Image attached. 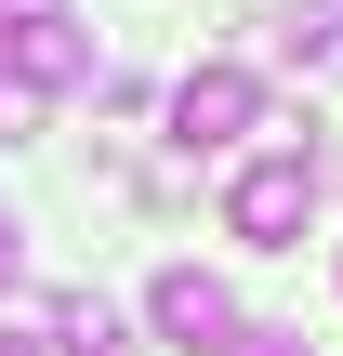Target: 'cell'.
Masks as SVG:
<instances>
[{
    "label": "cell",
    "instance_id": "10",
    "mask_svg": "<svg viewBox=\"0 0 343 356\" xmlns=\"http://www.w3.org/2000/svg\"><path fill=\"white\" fill-rule=\"evenodd\" d=\"M304 13H343V0H291V26H304Z\"/></svg>",
    "mask_w": 343,
    "mask_h": 356
},
{
    "label": "cell",
    "instance_id": "8",
    "mask_svg": "<svg viewBox=\"0 0 343 356\" xmlns=\"http://www.w3.org/2000/svg\"><path fill=\"white\" fill-rule=\"evenodd\" d=\"M238 356H304V330H238Z\"/></svg>",
    "mask_w": 343,
    "mask_h": 356
},
{
    "label": "cell",
    "instance_id": "5",
    "mask_svg": "<svg viewBox=\"0 0 343 356\" xmlns=\"http://www.w3.org/2000/svg\"><path fill=\"white\" fill-rule=\"evenodd\" d=\"M53 343L66 356H132V330H119L106 304H53Z\"/></svg>",
    "mask_w": 343,
    "mask_h": 356
},
{
    "label": "cell",
    "instance_id": "3",
    "mask_svg": "<svg viewBox=\"0 0 343 356\" xmlns=\"http://www.w3.org/2000/svg\"><path fill=\"white\" fill-rule=\"evenodd\" d=\"M145 317H159V343H185V356H238V330H251L212 264H159L145 277Z\"/></svg>",
    "mask_w": 343,
    "mask_h": 356
},
{
    "label": "cell",
    "instance_id": "4",
    "mask_svg": "<svg viewBox=\"0 0 343 356\" xmlns=\"http://www.w3.org/2000/svg\"><path fill=\"white\" fill-rule=\"evenodd\" d=\"M251 119H264V79H251V66H185V79H172V145H185V159H198V145H238Z\"/></svg>",
    "mask_w": 343,
    "mask_h": 356
},
{
    "label": "cell",
    "instance_id": "2",
    "mask_svg": "<svg viewBox=\"0 0 343 356\" xmlns=\"http://www.w3.org/2000/svg\"><path fill=\"white\" fill-rule=\"evenodd\" d=\"M0 79H13V92L93 79V26H79L66 0H0Z\"/></svg>",
    "mask_w": 343,
    "mask_h": 356
},
{
    "label": "cell",
    "instance_id": "9",
    "mask_svg": "<svg viewBox=\"0 0 343 356\" xmlns=\"http://www.w3.org/2000/svg\"><path fill=\"white\" fill-rule=\"evenodd\" d=\"M13 251H26V225H13V198H0V277H13Z\"/></svg>",
    "mask_w": 343,
    "mask_h": 356
},
{
    "label": "cell",
    "instance_id": "1",
    "mask_svg": "<svg viewBox=\"0 0 343 356\" xmlns=\"http://www.w3.org/2000/svg\"><path fill=\"white\" fill-rule=\"evenodd\" d=\"M304 211H317V145H264V159L225 185V225H238L251 251H291Z\"/></svg>",
    "mask_w": 343,
    "mask_h": 356
},
{
    "label": "cell",
    "instance_id": "6",
    "mask_svg": "<svg viewBox=\"0 0 343 356\" xmlns=\"http://www.w3.org/2000/svg\"><path fill=\"white\" fill-rule=\"evenodd\" d=\"M278 40H291V66H304V79H343V13H317V26H278Z\"/></svg>",
    "mask_w": 343,
    "mask_h": 356
},
{
    "label": "cell",
    "instance_id": "11",
    "mask_svg": "<svg viewBox=\"0 0 343 356\" xmlns=\"http://www.w3.org/2000/svg\"><path fill=\"white\" fill-rule=\"evenodd\" d=\"M0 356H40V343H0Z\"/></svg>",
    "mask_w": 343,
    "mask_h": 356
},
{
    "label": "cell",
    "instance_id": "7",
    "mask_svg": "<svg viewBox=\"0 0 343 356\" xmlns=\"http://www.w3.org/2000/svg\"><path fill=\"white\" fill-rule=\"evenodd\" d=\"M26 132H40V92H13V79H0V145H26Z\"/></svg>",
    "mask_w": 343,
    "mask_h": 356
}]
</instances>
